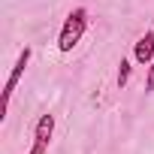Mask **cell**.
<instances>
[{
    "instance_id": "1",
    "label": "cell",
    "mask_w": 154,
    "mask_h": 154,
    "mask_svg": "<svg viewBox=\"0 0 154 154\" xmlns=\"http://www.w3.org/2000/svg\"><path fill=\"white\" fill-rule=\"evenodd\" d=\"M85 30H88V9H85V6H75V9L66 15L63 27H60V36H57V48H60V51H72L75 45L82 42Z\"/></svg>"
},
{
    "instance_id": "2",
    "label": "cell",
    "mask_w": 154,
    "mask_h": 154,
    "mask_svg": "<svg viewBox=\"0 0 154 154\" xmlns=\"http://www.w3.org/2000/svg\"><path fill=\"white\" fill-rule=\"evenodd\" d=\"M30 54H33V48L24 45V48L18 51L15 63H12V72H9V79H6V85H3V109L9 106V100H12V94H15V85L21 82V75H24V69H27V63H30Z\"/></svg>"
},
{
    "instance_id": "3",
    "label": "cell",
    "mask_w": 154,
    "mask_h": 154,
    "mask_svg": "<svg viewBox=\"0 0 154 154\" xmlns=\"http://www.w3.org/2000/svg\"><path fill=\"white\" fill-rule=\"evenodd\" d=\"M51 133H54V115H39V121L33 127V145H30L27 154H45L48 142H51Z\"/></svg>"
},
{
    "instance_id": "4",
    "label": "cell",
    "mask_w": 154,
    "mask_h": 154,
    "mask_svg": "<svg viewBox=\"0 0 154 154\" xmlns=\"http://www.w3.org/2000/svg\"><path fill=\"white\" fill-rule=\"evenodd\" d=\"M133 57H136V63H142V66H148V63L154 60V30H148V33L136 42Z\"/></svg>"
},
{
    "instance_id": "5",
    "label": "cell",
    "mask_w": 154,
    "mask_h": 154,
    "mask_svg": "<svg viewBox=\"0 0 154 154\" xmlns=\"http://www.w3.org/2000/svg\"><path fill=\"white\" fill-rule=\"evenodd\" d=\"M127 82H130V63L121 60V63H118V88H124Z\"/></svg>"
},
{
    "instance_id": "6",
    "label": "cell",
    "mask_w": 154,
    "mask_h": 154,
    "mask_svg": "<svg viewBox=\"0 0 154 154\" xmlns=\"http://www.w3.org/2000/svg\"><path fill=\"white\" fill-rule=\"evenodd\" d=\"M145 91H148V94L154 91V60L148 63V79H145Z\"/></svg>"
}]
</instances>
